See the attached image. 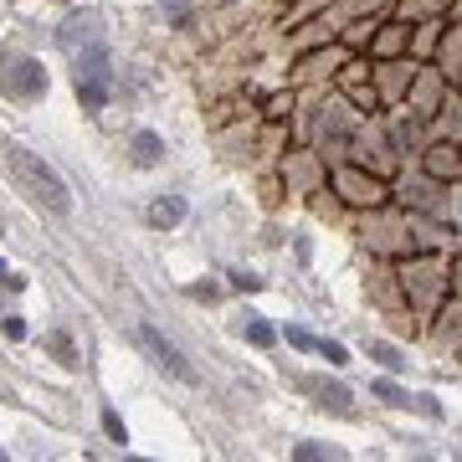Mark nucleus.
Masks as SVG:
<instances>
[{
    "instance_id": "27",
    "label": "nucleus",
    "mask_w": 462,
    "mask_h": 462,
    "mask_svg": "<svg viewBox=\"0 0 462 462\" xmlns=\"http://www.w3.org/2000/svg\"><path fill=\"white\" fill-rule=\"evenodd\" d=\"M288 345H293V349H319V339L309 329H288Z\"/></svg>"
},
{
    "instance_id": "28",
    "label": "nucleus",
    "mask_w": 462,
    "mask_h": 462,
    "mask_svg": "<svg viewBox=\"0 0 462 462\" xmlns=\"http://www.w3.org/2000/svg\"><path fill=\"white\" fill-rule=\"evenodd\" d=\"M0 329L11 334V339H26V324H21L16 314H5V319H0Z\"/></svg>"
},
{
    "instance_id": "31",
    "label": "nucleus",
    "mask_w": 462,
    "mask_h": 462,
    "mask_svg": "<svg viewBox=\"0 0 462 462\" xmlns=\"http://www.w3.org/2000/svg\"><path fill=\"white\" fill-rule=\"evenodd\" d=\"M0 457H5V452H0Z\"/></svg>"
},
{
    "instance_id": "21",
    "label": "nucleus",
    "mask_w": 462,
    "mask_h": 462,
    "mask_svg": "<svg viewBox=\"0 0 462 462\" xmlns=\"http://www.w3.org/2000/svg\"><path fill=\"white\" fill-rule=\"evenodd\" d=\"M406 411H421V416H431V421H442V406H437V396H406Z\"/></svg>"
},
{
    "instance_id": "4",
    "label": "nucleus",
    "mask_w": 462,
    "mask_h": 462,
    "mask_svg": "<svg viewBox=\"0 0 462 462\" xmlns=\"http://www.w3.org/2000/svg\"><path fill=\"white\" fill-rule=\"evenodd\" d=\"M0 93L5 98H21V103H32L47 93V67L36 62V57H16V62L0 72Z\"/></svg>"
},
{
    "instance_id": "8",
    "label": "nucleus",
    "mask_w": 462,
    "mask_h": 462,
    "mask_svg": "<svg viewBox=\"0 0 462 462\" xmlns=\"http://www.w3.org/2000/svg\"><path fill=\"white\" fill-rule=\"evenodd\" d=\"M129 149H134V165H139V170H154L160 160H165V139H160V134H149V129L134 134Z\"/></svg>"
},
{
    "instance_id": "7",
    "label": "nucleus",
    "mask_w": 462,
    "mask_h": 462,
    "mask_svg": "<svg viewBox=\"0 0 462 462\" xmlns=\"http://www.w3.org/2000/svg\"><path fill=\"white\" fill-rule=\"evenodd\" d=\"M427 175L431 180H462V149L457 144L427 149Z\"/></svg>"
},
{
    "instance_id": "6",
    "label": "nucleus",
    "mask_w": 462,
    "mask_h": 462,
    "mask_svg": "<svg viewBox=\"0 0 462 462\" xmlns=\"http://www.w3.org/2000/svg\"><path fill=\"white\" fill-rule=\"evenodd\" d=\"M57 42H62V51H78V47L103 42V36H98V16H93V11H83V16H67L62 32H57Z\"/></svg>"
},
{
    "instance_id": "10",
    "label": "nucleus",
    "mask_w": 462,
    "mask_h": 462,
    "mask_svg": "<svg viewBox=\"0 0 462 462\" xmlns=\"http://www.w3.org/2000/svg\"><path fill=\"white\" fill-rule=\"evenodd\" d=\"M370 47H375V57H396V51L406 47V26H401V21H391V26L380 21V32H375V42H370Z\"/></svg>"
},
{
    "instance_id": "26",
    "label": "nucleus",
    "mask_w": 462,
    "mask_h": 462,
    "mask_svg": "<svg viewBox=\"0 0 462 462\" xmlns=\"http://www.w3.org/2000/svg\"><path fill=\"white\" fill-rule=\"evenodd\" d=\"M293 457H339L334 447H319V442H303V447H293Z\"/></svg>"
},
{
    "instance_id": "15",
    "label": "nucleus",
    "mask_w": 462,
    "mask_h": 462,
    "mask_svg": "<svg viewBox=\"0 0 462 462\" xmlns=\"http://www.w3.org/2000/svg\"><path fill=\"white\" fill-rule=\"evenodd\" d=\"M375 32H380V21H375V16H370V21H355L345 42H349V47H370V42H375Z\"/></svg>"
},
{
    "instance_id": "13",
    "label": "nucleus",
    "mask_w": 462,
    "mask_h": 462,
    "mask_svg": "<svg viewBox=\"0 0 462 462\" xmlns=\"http://www.w3.org/2000/svg\"><path fill=\"white\" fill-rule=\"evenodd\" d=\"M319 391V406H329V411H349V391L345 385H314Z\"/></svg>"
},
{
    "instance_id": "3",
    "label": "nucleus",
    "mask_w": 462,
    "mask_h": 462,
    "mask_svg": "<svg viewBox=\"0 0 462 462\" xmlns=\"http://www.w3.org/2000/svg\"><path fill=\"white\" fill-rule=\"evenodd\" d=\"M134 339H139V345H144V355L154 365H160V370H165V375H175L180 380V385H196V370H190V360H185L180 349L170 345L165 334L154 329V324H139V334H134Z\"/></svg>"
},
{
    "instance_id": "16",
    "label": "nucleus",
    "mask_w": 462,
    "mask_h": 462,
    "mask_svg": "<svg viewBox=\"0 0 462 462\" xmlns=\"http://www.w3.org/2000/svg\"><path fill=\"white\" fill-rule=\"evenodd\" d=\"M349 103H355L360 114H380V93H375V88H360V83H355V88H349Z\"/></svg>"
},
{
    "instance_id": "24",
    "label": "nucleus",
    "mask_w": 462,
    "mask_h": 462,
    "mask_svg": "<svg viewBox=\"0 0 462 462\" xmlns=\"http://www.w3.org/2000/svg\"><path fill=\"white\" fill-rule=\"evenodd\" d=\"M293 114V93H278V98H267V118H288Z\"/></svg>"
},
{
    "instance_id": "30",
    "label": "nucleus",
    "mask_w": 462,
    "mask_h": 462,
    "mask_svg": "<svg viewBox=\"0 0 462 462\" xmlns=\"http://www.w3.org/2000/svg\"><path fill=\"white\" fill-rule=\"evenodd\" d=\"M447 288H452V293L462 298V257H457V263H452V278H447Z\"/></svg>"
},
{
    "instance_id": "11",
    "label": "nucleus",
    "mask_w": 462,
    "mask_h": 462,
    "mask_svg": "<svg viewBox=\"0 0 462 462\" xmlns=\"http://www.w3.org/2000/svg\"><path fill=\"white\" fill-rule=\"evenodd\" d=\"M365 355H370V360H380L385 370H391V375H396V370H406L401 349H396V345H385V339H365Z\"/></svg>"
},
{
    "instance_id": "12",
    "label": "nucleus",
    "mask_w": 462,
    "mask_h": 462,
    "mask_svg": "<svg viewBox=\"0 0 462 462\" xmlns=\"http://www.w3.org/2000/svg\"><path fill=\"white\" fill-rule=\"evenodd\" d=\"M236 329L247 334L252 345H273V339H278V334H273V324H263V314H242V324H236Z\"/></svg>"
},
{
    "instance_id": "9",
    "label": "nucleus",
    "mask_w": 462,
    "mask_h": 462,
    "mask_svg": "<svg viewBox=\"0 0 462 462\" xmlns=\"http://www.w3.org/2000/svg\"><path fill=\"white\" fill-rule=\"evenodd\" d=\"M180 221H185V200L180 196H160L154 206H149V226L165 231V226H180Z\"/></svg>"
},
{
    "instance_id": "18",
    "label": "nucleus",
    "mask_w": 462,
    "mask_h": 462,
    "mask_svg": "<svg viewBox=\"0 0 462 462\" xmlns=\"http://www.w3.org/2000/svg\"><path fill=\"white\" fill-rule=\"evenodd\" d=\"M370 391H375V396L385 401V406H401V411H406V391H401V385H391V380H375Z\"/></svg>"
},
{
    "instance_id": "17",
    "label": "nucleus",
    "mask_w": 462,
    "mask_h": 462,
    "mask_svg": "<svg viewBox=\"0 0 462 462\" xmlns=\"http://www.w3.org/2000/svg\"><path fill=\"white\" fill-rule=\"evenodd\" d=\"M160 11H165V16L175 21V26H180V32H190V21H196V16H190V5H185V0H160Z\"/></svg>"
},
{
    "instance_id": "1",
    "label": "nucleus",
    "mask_w": 462,
    "mask_h": 462,
    "mask_svg": "<svg viewBox=\"0 0 462 462\" xmlns=\"http://www.w3.org/2000/svg\"><path fill=\"white\" fill-rule=\"evenodd\" d=\"M5 165H11V175L21 180V190H26L36 206H47L51 216H72V196H67L62 175H57L42 154H32L26 144H5Z\"/></svg>"
},
{
    "instance_id": "20",
    "label": "nucleus",
    "mask_w": 462,
    "mask_h": 462,
    "mask_svg": "<svg viewBox=\"0 0 462 462\" xmlns=\"http://www.w3.org/2000/svg\"><path fill=\"white\" fill-rule=\"evenodd\" d=\"M437 47H442L447 67H452V72H447V78H457V57H462V32H452V36H447V42H437Z\"/></svg>"
},
{
    "instance_id": "25",
    "label": "nucleus",
    "mask_w": 462,
    "mask_h": 462,
    "mask_svg": "<svg viewBox=\"0 0 462 462\" xmlns=\"http://www.w3.org/2000/svg\"><path fill=\"white\" fill-rule=\"evenodd\" d=\"M103 431H108L114 442H129V431H124V421H118V411H103Z\"/></svg>"
},
{
    "instance_id": "14",
    "label": "nucleus",
    "mask_w": 462,
    "mask_h": 462,
    "mask_svg": "<svg viewBox=\"0 0 462 462\" xmlns=\"http://www.w3.org/2000/svg\"><path fill=\"white\" fill-rule=\"evenodd\" d=\"M47 349L67 365V370H78V349H72V339H67V334H47Z\"/></svg>"
},
{
    "instance_id": "29",
    "label": "nucleus",
    "mask_w": 462,
    "mask_h": 462,
    "mask_svg": "<svg viewBox=\"0 0 462 462\" xmlns=\"http://www.w3.org/2000/svg\"><path fill=\"white\" fill-rule=\"evenodd\" d=\"M360 78H365V67H360V62H349L345 72H339V83H345V88H355V83H360Z\"/></svg>"
},
{
    "instance_id": "2",
    "label": "nucleus",
    "mask_w": 462,
    "mask_h": 462,
    "mask_svg": "<svg viewBox=\"0 0 462 462\" xmlns=\"http://www.w3.org/2000/svg\"><path fill=\"white\" fill-rule=\"evenodd\" d=\"M72 78H78V98H83V108L98 114L103 103H108V83H114V72H108V47L93 42V47L72 51Z\"/></svg>"
},
{
    "instance_id": "22",
    "label": "nucleus",
    "mask_w": 462,
    "mask_h": 462,
    "mask_svg": "<svg viewBox=\"0 0 462 462\" xmlns=\"http://www.w3.org/2000/svg\"><path fill=\"white\" fill-rule=\"evenodd\" d=\"M314 355H324L329 365H349V349L339 345V339H319V349H314Z\"/></svg>"
},
{
    "instance_id": "23",
    "label": "nucleus",
    "mask_w": 462,
    "mask_h": 462,
    "mask_svg": "<svg viewBox=\"0 0 462 462\" xmlns=\"http://www.w3.org/2000/svg\"><path fill=\"white\" fill-rule=\"evenodd\" d=\"M226 278H231V288H242V293H257V288H263V278H257V273H242V267H231Z\"/></svg>"
},
{
    "instance_id": "5",
    "label": "nucleus",
    "mask_w": 462,
    "mask_h": 462,
    "mask_svg": "<svg viewBox=\"0 0 462 462\" xmlns=\"http://www.w3.org/2000/svg\"><path fill=\"white\" fill-rule=\"evenodd\" d=\"M334 185H339V196L349 200V206H385V180H375V175H360V170H334Z\"/></svg>"
},
{
    "instance_id": "19",
    "label": "nucleus",
    "mask_w": 462,
    "mask_h": 462,
    "mask_svg": "<svg viewBox=\"0 0 462 462\" xmlns=\"http://www.w3.org/2000/svg\"><path fill=\"white\" fill-rule=\"evenodd\" d=\"M437 32H442V26H421V32L411 36V42H416V57H431V51H437V42H442Z\"/></svg>"
}]
</instances>
